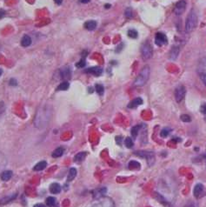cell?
Masks as SVG:
<instances>
[{"label": "cell", "mask_w": 206, "mask_h": 207, "mask_svg": "<svg viewBox=\"0 0 206 207\" xmlns=\"http://www.w3.org/2000/svg\"><path fill=\"white\" fill-rule=\"evenodd\" d=\"M51 117V111L49 110V107L47 105H45L41 107V109L38 110L37 112V116L35 118V126L38 129H43L45 128L50 120Z\"/></svg>", "instance_id": "cell-1"}, {"label": "cell", "mask_w": 206, "mask_h": 207, "mask_svg": "<svg viewBox=\"0 0 206 207\" xmlns=\"http://www.w3.org/2000/svg\"><path fill=\"white\" fill-rule=\"evenodd\" d=\"M197 21L198 18L197 15V12L195 11L194 9H192L187 16L186 22H185V31L187 32H193L196 27L197 25Z\"/></svg>", "instance_id": "cell-2"}, {"label": "cell", "mask_w": 206, "mask_h": 207, "mask_svg": "<svg viewBox=\"0 0 206 207\" xmlns=\"http://www.w3.org/2000/svg\"><path fill=\"white\" fill-rule=\"evenodd\" d=\"M150 66L149 65L144 66L143 69L141 70V72H140V73L138 74V76H137L136 78L135 79L134 85L136 86V87H140V86L144 85L147 83L149 78H150Z\"/></svg>", "instance_id": "cell-3"}, {"label": "cell", "mask_w": 206, "mask_h": 207, "mask_svg": "<svg viewBox=\"0 0 206 207\" xmlns=\"http://www.w3.org/2000/svg\"><path fill=\"white\" fill-rule=\"evenodd\" d=\"M134 155L144 158L147 161V164L149 166H152L155 163V155L152 151H146V150H137L134 152Z\"/></svg>", "instance_id": "cell-4"}, {"label": "cell", "mask_w": 206, "mask_h": 207, "mask_svg": "<svg viewBox=\"0 0 206 207\" xmlns=\"http://www.w3.org/2000/svg\"><path fill=\"white\" fill-rule=\"evenodd\" d=\"M152 55H153V49H152V46L150 45L148 41L144 42L142 46H141V56H142V58L143 60L144 61H147L149 59H150L152 58Z\"/></svg>", "instance_id": "cell-5"}, {"label": "cell", "mask_w": 206, "mask_h": 207, "mask_svg": "<svg viewBox=\"0 0 206 207\" xmlns=\"http://www.w3.org/2000/svg\"><path fill=\"white\" fill-rule=\"evenodd\" d=\"M197 73L202 82L206 85V56L202 58L197 67Z\"/></svg>", "instance_id": "cell-6"}, {"label": "cell", "mask_w": 206, "mask_h": 207, "mask_svg": "<svg viewBox=\"0 0 206 207\" xmlns=\"http://www.w3.org/2000/svg\"><path fill=\"white\" fill-rule=\"evenodd\" d=\"M91 207H115V204L112 198L103 197L96 201Z\"/></svg>", "instance_id": "cell-7"}, {"label": "cell", "mask_w": 206, "mask_h": 207, "mask_svg": "<svg viewBox=\"0 0 206 207\" xmlns=\"http://www.w3.org/2000/svg\"><path fill=\"white\" fill-rule=\"evenodd\" d=\"M185 92H186V90H185V87L184 85H178L176 90H175V99H176V101L177 103H181L183 101V99H184V96H185Z\"/></svg>", "instance_id": "cell-8"}, {"label": "cell", "mask_w": 206, "mask_h": 207, "mask_svg": "<svg viewBox=\"0 0 206 207\" xmlns=\"http://www.w3.org/2000/svg\"><path fill=\"white\" fill-rule=\"evenodd\" d=\"M155 43L157 46H163L167 45L168 38L166 35L162 32H157L155 36Z\"/></svg>", "instance_id": "cell-9"}, {"label": "cell", "mask_w": 206, "mask_h": 207, "mask_svg": "<svg viewBox=\"0 0 206 207\" xmlns=\"http://www.w3.org/2000/svg\"><path fill=\"white\" fill-rule=\"evenodd\" d=\"M186 9V2L185 0H180V1H178L176 5H175V9H174V12L176 13V15L179 16V15H182L184 11H185Z\"/></svg>", "instance_id": "cell-10"}, {"label": "cell", "mask_w": 206, "mask_h": 207, "mask_svg": "<svg viewBox=\"0 0 206 207\" xmlns=\"http://www.w3.org/2000/svg\"><path fill=\"white\" fill-rule=\"evenodd\" d=\"M59 74H60V78L63 79H65V80L70 79L71 76H72L71 68L69 66H64L59 70Z\"/></svg>", "instance_id": "cell-11"}, {"label": "cell", "mask_w": 206, "mask_h": 207, "mask_svg": "<svg viewBox=\"0 0 206 207\" xmlns=\"http://www.w3.org/2000/svg\"><path fill=\"white\" fill-rule=\"evenodd\" d=\"M86 73H90L91 75H94L96 77H99L103 73V69L99 66H94V67H90L85 70Z\"/></svg>", "instance_id": "cell-12"}, {"label": "cell", "mask_w": 206, "mask_h": 207, "mask_svg": "<svg viewBox=\"0 0 206 207\" xmlns=\"http://www.w3.org/2000/svg\"><path fill=\"white\" fill-rule=\"evenodd\" d=\"M107 192V189L105 187H100L93 191V198L96 199H98L100 198H103Z\"/></svg>", "instance_id": "cell-13"}, {"label": "cell", "mask_w": 206, "mask_h": 207, "mask_svg": "<svg viewBox=\"0 0 206 207\" xmlns=\"http://www.w3.org/2000/svg\"><path fill=\"white\" fill-rule=\"evenodd\" d=\"M204 191V187L202 184L198 183L195 185L194 189H193V195L196 198H199L202 194H203V192Z\"/></svg>", "instance_id": "cell-14"}, {"label": "cell", "mask_w": 206, "mask_h": 207, "mask_svg": "<svg viewBox=\"0 0 206 207\" xmlns=\"http://www.w3.org/2000/svg\"><path fill=\"white\" fill-rule=\"evenodd\" d=\"M179 51H180V49L178 46H176V45L172 46V48L169 51V59L176 60L178 57V55H179Z\"/></svg>", "instance_id": "cell-15"}, {"label": "cell", "mask_w": 206, "mask_h": 207, "mask_svg": "<svg viewBox=\"0 0 206 207\" xmlns=\"http://www.w3.org/2000/svg\"><path fill=\"white\" fill-rule=\"evenodd\" d=\"M154 196H155V198L162 204H163L165 207H172V205L163 198V196H162V195H160L158 192H154Z\"/></svg>", "instance_id": "cell-16"}, {"label": "cell", "mask_w": 206, "mask_h": 207, "mask_svg": "<svg viewBox=\"0 0 206 207\" xmlns=\"http://www.w3.org/2000/svg\"><path fill=\"white\" fill-rule=\"evenodd\" d=\"M143 104V99L141 98H136L135 99H133L132 101H131V103L128 104V108L130 109H135L137 106H139Z\"/></svg>", "instance_id": "cell-17"}, {"label": "cell", "mask_w": 206, "mask_h": 207, "mask_svg": "<svg viewBox=\"0 0 206 207\" xmlns=\"http://www.w3.org/2000/svg\"><path fill=\"white\" fill-rule=\"evenodd\" d=\"M97 22L94 20H90L85 23V28L88 31H94L96 28H97Z\"/></svg>", "instance_id": "cell-18"}, {"label": "cell", "mask_w": 206, "mask_h": 207, "mask_svg": "<svg viewBox=\"0 0 206 207\" xmlns=\"http://www.w3.org/2000/svg\"><path fill=\"white\" fill-rule=\"evenodd\" d=\"M31 45V38L28 35H24L21 39V45L23 47H28Z\"/></svg>", "instance_id": "cell-19"}, {"label": "cell", "mask_w": 206, "mask_h": 207, "mask_svg": "<svg viewBox=\"0 0 206 207\" xmlns=\"http://www.w3.org/2000/svg\"><path fill=\"white\" fill-rule=\"evenodd\" d=\"M50 191L52 193V194H58V193L61 191V186L58 183H53L50 186Z\"/></svg>", "instance_id": "cell-20"}, {"label": "cell", "mask_w": 206, "mask_h": 207, "mask_svg": "<svg viewBox=\"0 0 206 207\" xmlns=\"http://www.w3.org/2000/svg\"><path fill=\"white\" fill-rule=\"evenodd\" d=\"M143 126H144V124H141V125H137V126H136L131 128V136H132L133 139H136V137H137V135H138V133H139L140 130L142 129Z\"/></svg>", "instance_id": "cell-21"}, {"label": "cell", "mask_w": 206, "mask_h": 207, "mask_svg": "<svg viewBox=\"0 0 206 207\" xmlns=\"http://www.w3.org/2000/svg\"><path fill=\"white\" fill-rule=\"evenodd\" d=\"M86 156H87V152H85V151H82V152H79L74 157V162L80 163L82 161H84V159L85 158Z\"/></svg>", "instance_id": "cell-22"}, {"label": "cell", "mask_w": 206, "mask_h": 207, "mask_svg": "<svg viewBox=\"0 0 206 207\" xmlns=\"http://www.w3.org/2000/svg\"><path fill=\"white\" fill-rule=\"evenodd\" d=\"M140 166H141L140 164L137 161H135V160H131L128 164V167L131 170H139Z\"/></svg>", "instance_id": "cell-23"}, {"label": "cell", "mask_w": 206, "mask_h": 207, "mask_svg": "<svg viewBox=\"0 0 206 207\" xmlns=\"http://www.w3.org/2000/svg\"><path fill=\"white\" fill-rule=\"evenodd\" d=\"M46 166H47V163H46L45 161H41V162L37 163V164L35 165L34 168H33V170L36 171V172H39V171L44 170Z\"/></svg>", "instance_id": "cell-24"}, {"label": "cell", "mask_w": 206, "mask_h": 207, "mask_svg": "<svg viewBox=\"0 0 206 207\" xmlns=\"http://www.w3.org/2000/svg\"><path fill=\"white\" fill-rule=\"evenodd\" d=\"M64 148H62V147H58V148H57L56 150H55L53 151L52 154H51V156H52L53 158H60V157L64 154Z\"/></svg>", "instance_id": "cell-25"}, {"label": "cell", "mask_w": 206, "mask_h": 207, "mask_svg": "<svg viewBox=\"0 0 206 207\" xmlns=\"http://www.w3.org/2000/svg\"><path fill=\"white\" fill-rule=\"evenodd\" d=\"M77 176V169L75 168H71L70 171H69V173H68V176H67V180L70 182V181H72L73 179L76 177Z\"/></svg>", "instance_id": "cell-26"}, {"label": "cell", "mask_w": 206, "mask_h": 207, "mask_svg": "<svg viewBox=\"0 0 206 207\" xmlns=\"http://www.w3.org/2000/svg\"><path fill=\"white\" fill-rule=\"evenodd\" d=\"M12 177V172L11 171H5L1 174V178L3 181H8Z\"/></svg>", "instance_id": "cell-27"}, {"label": "cell", "mask_w": 206, "mask_h": 207, "mask_svg": "<svg viewBox=\"0 0 206 207\" xmlns=\"http://www.w3.org/2000/svg\"><path fill=\"white\" fill-rule=\"evenodd\" d=\"M16 197H17L16 193H15V194H11V195H10L8 197H5V198H2L1 200H0V204H4L9 203L10 201H11V200H13L14 198H16Z\"/></svg>", "instance_id": "cell-28"}, {"label": "cell", "mask_w": 206, "mask_h": 207, "mask_svg": "<svg viewBox=\"0 0 206 207\" xmlns=\"http://www.w3.org/2000/svg\"><path fill=\"white\" fill-rule=\"evenodd\" d=\"M70 87V84L68 83V81H64L58 86L57 91H66Z\"/></svg>", "instance_id": "cell-29"}, {"label": "cell", "mask_w": 206, "mask_h": 207, "mask_svg": "<svg viewBox=\"0 0 206 207\" xmlns=\"http://www.w3.org/2000/svg\"><path fill=\"white\" fill-rule=\"evenodd\" d=\"M95 90L98 92V94L100 95V96H102L104 92V85H102L100 84H97L95 85Z\"/></svg>", "instance_id": "cell-30"}, {"label": "cell", "mask_w": 206, "mask_h": 207, "mask_svg": "<svg viewBox=\"0 0 206 207\" xmlns=\"http://www.w3.org/2000/svg\"><path fill=\"white\" fill-rule=\"evenodd\" d=\"M125 17L128 19H131V18H133V11H132V9L131 7L126 8V10L125 11Z\"/></svg>", "instance_id": "cell-31"}, {"label": "cell", "mask_w": 206, "mask_h": 207, "mask_svg": "<svg viewBox=\"0 0 206 207\" xmlns=\"http://www.w3.org/2000/svg\"><path fill=\"white\" fill-rule=\"evenodd\" d=\"M56 198H55L54 197H49L46 198V204L47 205H49L50 207H52L54 206L55 204H56Z\"/></svg>", "instance_id": "cell-32"}, {"label": "cell", "mask_w": 206, "mask_h": 207, "mask_svg": "<svg viewBox=\"0 0 206 207\" xmlns=\"http://www.w3.org/2000/svg\"><path fill=\"white\" fill-rule=\"evenodd\" d=\"M125 145L127 148H132L133 147L134 143H133V140H132L131 137H126L125 140Z\"/></svg>", "instance_id": "cell-33"}, {"label": "cell", "mask_w": 206, "mask_h": 207, "mask_svg": "<svg viewBox=\"0 0 206 207\" xmlns=\"http://www.w3.org/2000/svg\"><path fill=\"white\" fill-rule=\"evenodd\" d=\"M128 36L131 38H136L137 36H138V33L135 29H131L128 31Z\"/></svg>", "instance_id": "cell-34"}, {"label": "cell", "mask_w": 206, "mask_h": 207, "mask_svg": "<svg viewBox=\"0 0 206 207\" xmlns=\"http://www.w3.org/2000/svg\"><path fill=\"white\" fill-rule=\"evenodd\" d=\"M170 131H171V130L169 128H163L161 131V132H160L161 137H168V135L170 134Z\"/></svg>", "instance_id": "cell-35"}, {"label": "cell", "mask_w": 206, "mask_h": 207, "mask_svg": "<svg viewBox=\"0 0 206 207\" xmlns=\"http://www.w3.org/2000/svg\"><path fill=\"white\" fill-rule=\"evenodd\" d=\"M180 119H181L183 122H184V123H190V122L191 121V118H190L189 115H187V114H183V115H181Z\"/></svg>", "instance_id": "cell-36"}, {"label": "cell", "mask_w": 206, "mask_h": 207, "mask_svg": "<svg viewBox=\"0 0 206 207\" xmlns=\"http://www.w3.org/2000/svg\"><path fill=\"white\" fill-rule=\"evenodd\" d=\"M85 64H86L85 58H82L79 62H77V63L76 64V66H77V68H84V67L85 66Z\"/></svg>", "instance_id": "cell-37"}, {"label": "cell", "mask_w": 206, "mask_h": 207, "mask_svg": "<svg viewBox=\"0 0 206 207\" xmlns=\"http://www.w3.org/2000/svg\"><path fill=\"white\" fill-rule=\"evenodd\" d=\"M115 141L117 143V145H122V143H123V137L121 136H117L115 137Z\"/></svg>", "instance_id": "cell-38"}, {"label": "cell", "mask_w": 206, "mask_h": 207, "mask_svg": "<svg viewBox=\"0 0 206 207\" xmlns=\"http://www.w3.org/2000/svg\"><path fill=\"white\" fill-rule=\"evenodd\" d=\"M17 85H18V82H17L16 79L11 78V79L10 80V85H11V86H16Z\"/></svg>", "instance_id": "cell-39"}, {"label": "cell", "mask_w": 206, "mask_h": 207, "mask_svg": "<svg viewBox=\"0 0 206 207\" xmlns=\"http://www.w3.org/2000/svg\"><path fill=\"white\" fill-rule=\"evenodd\" d=\"M200 111H201V112H202V113L206 114V104H203L201 106V108H200Z\"/></svg>", "instance_id": "cell-40"}, {"label": "cell", "mask_w": 206, "mask_h": 207, "mask_svg": "<svg viewBox=\"0 0 206 207\" xmlns=\"http://www.w3.org/2000/svg\"><path fill=\"white\" fill-rule=\"evenodd\" d=\"M123 44H120V45L117 47V49L115 50V51H116V52H120V51L123 49Z\"/></svg>", "instance_id": "cell-41"}, {"label": "cell", "mask_w": 206, "mask_h": 207, "mask_svg": "<svg viewBox=\"0 0 206 207\" xmlns=\"http://www.w3.org/2000/svg\"><path fill=\"white\" fill-rule=\"evenodd\" d=\"M5 16V11L4 10H0V19L3 18Z\"/></svg>", "instance_id": "cell-42"}, {"label": "cell", "mask_w": 206, "mask_h": 207, "mask_svg": "<svg viewBox=\"0 0 206 207\" xmlns=\"http://www.w3.org/2000/svg\"><path fill=\"white\" fill-rule=\"evenodd\" d=\"M54 2H55V4H57L58 5H60L63 3V0H54Z\"/></svg>", "instance_id": "cell-43"}, {"label": "cell", "mask_w": 206, "mask_h": 207, "mask_svg": "<svg viewBox=\"0 0 206 207\" xmlns=\"http://www.w3.org/2000/svg\"><path fill=\"white\" fill-rule=\"evenodd\" d=\"M79 1H80L82 4H88V3H90L91 0H79Z\"/></svg>", "instance_id": "cell-44"}, {"label": "cell", "mask_w": 206, "mask_h": 207, "mask_svg": "<svg viewBox=\"0 0 206 207\" xmlns=\"http://www.w3.org/2000/svg\"><path fill=\"white\" fill-rule=\"evenodd\" d=\"M34 207H46V206L43 204H37L34 205Z\"/></svg>", "instance_id": "cell-45"}, {"label": "cell", "mask_w": 206, "mask_h": 207, "mask_svg": "<svg viewBox=\"0 0 206 207\" xmlns=\"http://www.w3.org/2000/svg\"><path fill=\"white\" fill-rule=\"evenodd\" d=\"M174 141H176V142H180L181 141V139H179V137H174V139H173Z\"/></svg>", "instance_id": "cell-46"}, {"label": "cell", "mask_w": 206, "mask_h": 207, "mask_svg": "<svg viewBox=\"0 0 206 207\" xmlns=\"http://www.w3.org/2000/svg\"><path fill=\"white\" fill-rule=\"evenodd\" d=\"M104 7H105L106 9H109V8H111V5H110V4H109V5H107V4H106V5H104Z\"/></svg>", "instance_id": "cell-47"}, {"label": "cell", "mask_w": 206, "mask_h": 207, "mask_svg": "<svg viewBox=\"0 0 206 207\" xmlns=\"http://www.w3.org/2000/svg\"><path fill=\"white\" fill-rule=\"evenodd\" d=\"M2 73H3V70H2V69H0V77H1Z\"/></svg>", "instance_id": "cell-48"}, {"label": "cell", "mask_w": 206, "mask_h": 207, "mask_svg": "<svg viewBox=\"0 0 206 207\" xmlns=\"http://www.w3.org/2000/svg\"><path fill=\"white\" fill-rule=\"evenodd\" d=\"M203 158H204V160H205V164H206V154L203 156Z\"/></svg>", "instance_id": "cell-49"}]
</instances>
